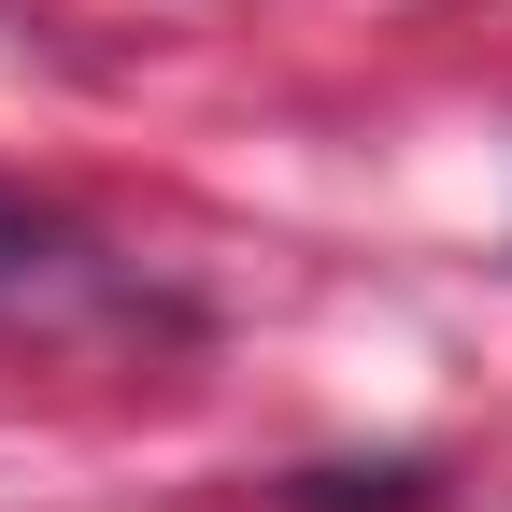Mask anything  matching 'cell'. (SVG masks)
Returning a JSON list of instances; mask_svg holds the SVG:
<instances>
[{
    "label": "cell",
    "instance_id": "cell-1",
    "mask_svg": "<svg viewBox=\"0 0 512 512\" xmlns=\"http://www.w3.org/2000/svg\"><path fill=\"white\" fill-rule=\"evenodd\" d=\"M15 285H29V214L0 200V299H15Z\"/></svg>",
    "mask_w": 512,
    "mask_h": 512
}]
</instances>
